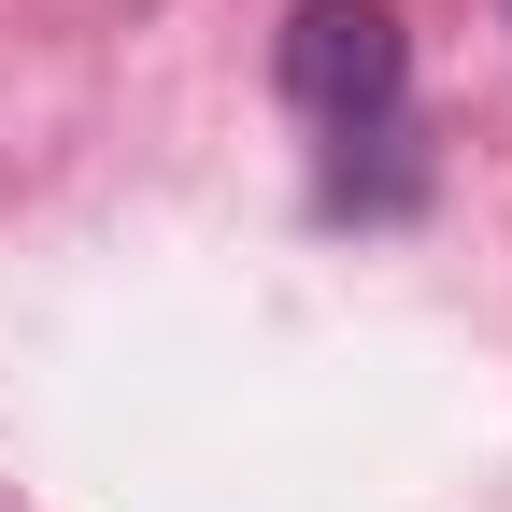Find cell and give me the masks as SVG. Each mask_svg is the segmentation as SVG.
Segmentation results:
<instances>
[{"label": "cell", "mask_w": 512, "mask_h": 512, "mask_svg": "<svg viewBox=\"0 0 512 512\" xmlns=\"http://www.w3.org/2000/svg\"><path fill=\"white\" fill-rule=\"evenodd\" d=\"M271 72L313 128H370V114H399V72H413V29H399V0H299L285 43H271Z\"/></svg>", "instance_id": "cell-1"}]
</instances>
